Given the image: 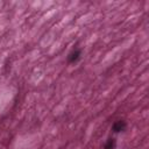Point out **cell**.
<instances>
[{
	"mask_svg": "<svg viewBox=\"0 0 149 149\" xmlns=\"http://www.w3.org/2000/svg\"><path fill=\"white\" fill-rule=\"evenodd\" d=\"M80 57H81V50L79 48H76V49H73L72 51L69 52L66 59H68V63L74 64V63H77L80 59Z\"/></svg>",
	"mask_w": 149,
	"mask_h": 149,
	"instance_id": "2",
	"label": "cell"
},
{
	"mask_svg": "<svg viewBox=\"0 0 149 149\" xmlns=\"http://www.w3.org/2000/svg\"><path fill=\"white\" fill-rule=\"evenodd\" d=\"M126 129H127V121L123 120V119L116 120V121H114L113 125H112V132H113L114 134L123 133Z\"/></svg>",
	"mask_w": 149,
	"mask_h": 149,
	"instance_id": "1",
	"label": "cell"
},
{
	"mask_svg": "<svg viewBox=\"0 0 149 149\" xmlns=\"http://www.w3.org/2000/svg\"><path fill=\"white\" fill-rule=\"evenodd\" d=\"M116 147V141L114 137H108L104 144V149H115Z\"/></svg>",
	"mask_w": 149,
	"mask_h": 149,
	"instance_id": "3",
	"label": "cell"
}]
</instances>
